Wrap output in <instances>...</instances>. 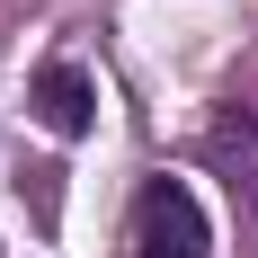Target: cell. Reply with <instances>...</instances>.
I'll use <instances>...</instances> for the list:
<instances>
[{
  "label": "cell",
  "mask_w": 258,
  "mask_h": 258,
  "mask_svg": "<svg viewBox=\"0 0 258 258\" xmlns=\"http://www.w3.org/2000/svg\"><path fill=\"white\" fill-rule=\"evenodd\" d=\"M205 169L258 214V107H223L205 125Z\"/></svg>",
  "instance_id": "3957f363"
},
{
  "label": "cell",
  "mask_w": 258,
  "mask_h": 258,
  "mask_svg": "<svg viewBox=\"0 0 258 258\" xmlns=\"http://www.w3.org/2000/svg\"><path fill=\"white\" fill-rule=\"evenodd\" d=\"M134 258H214L205 205H196L187 178H152L134 196Z\"/></svg>",
  "instance_id": "6da1fadb"
},
{
  "label": "cell",
  "mask_w": 258,
  "mask_h": 258,
  "mask_svg": "<svg viewBox=\"0 0 258 258\" xmlns=\"http://www.w3.org/2000/svg\"><path fill=\"white\" fill-rule=\"evenodd\" d=\"M27 107H36V125H45V134L80 143V134L98 125V80L80 72V62H36V80H27Z\"/></svg>",
  "instance_id": "7a4b0ae2"
}]
</instances>
